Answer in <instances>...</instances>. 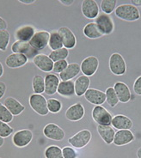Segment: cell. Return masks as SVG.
I'll return each mask as SVG.
<instances>
[{
	"mask_svg": "<svg viewBox=\"0 0 141 158\" xmlns=\"http://www.w3.org/2000/svg\"><path fill=\"white\" fill-rule=\"evenodd\" d=\"M116 17L122 21L135 22L140 18L139 10L131 4H120L114 10Z\"/></svg>",
	"mask_w": 141,
	"mask_h": 158,
	"instance_id": "1",
	"label": "cell"
},
{
	"mask_svg": "<svg viewBox=\"0 0 141 158\" xmlns=\"http://www.w3.org/2000/svg\"><path fill=\"white\" fill-rule=\"evenodd\" d=\"M109 66L114 76H123L126 72V64L124 58L119 52H114L109 57Z\"/></svg>",
	"mask_w": 141,
	"mask_h": 158,
	"instance_id": "2",
	"label": "cell"
},
{
	"mask_svg": "<svg viewBox=\"0 0 141 158\" xmlns=\"http://www.w3.org/2000/svg\"><path fill=\"white\" fill-rule=\"evenodd\" d=\"M29 106L37 114L47 116L49 114L47 108V100L42 95L32 94L28 99Z\"/></svg>",
	"mask_w": 141,
	"mask_h": 158,
	"instance_id": "3",
	"label": "cell"
},
{
	"mask_svg": "<svg viewBox=\"0 0 141 158\" xmlns=\"http://www.w3.org/2000/svg\"><path fill=\"white\" fill-rule=\"evenodd\" d=\"M91 138H92V134L90 131L83 129V130L79 131V132H77L71 138H69L68 143L75 149L81 150L90 143Z\"/></svg>",
	"mask_w": 141,
	"mask_h": 158,
	"instance_id": "4",
	"label": "cell"
},
{
	"mask_svg": "<svg viewBox=\"0 0 141 158\" xmlns=\"http://www.w3.org/2000/svg\"><path fill=\"white\" fill-rule=\"evenodd\" d=\"M91 116L97 126H111L113 116L102 106H95Z\"/></svg>",
	"mask_w": 141,
	"mask_h": 158,
	"instance_id": "5",
	"label": "cell"
},
{
	"mask_svg": "<svg viewBox=\"0 0 141 158\" xmlns=\"http://www.w3.org/2000/svg\"><path fill=\"white\" fill-rule=\"evenodd\" d=\"M95 23L99 28L102 35H109L114 30V23L113 18L104 13L99 14V16L96 18Z\"/></svg>",
	"mask_w": 141,
	"mask_h": 158,
	"instance_id": "6",
	"label": "cell"
},
{
	"mask_svg": "<svg viewBox=\"0 0 141 158\" xmlns=\"http://www.w3.org/2000/svg\"><path fill=\"white\" fill-rule=\"evenodd\" d=\"M33 132L28 129H23L16 131L12 136V143L17 148L28 146L33 140Z\"/></svg>",
	"mask_w": 141,
	"mask_h": 158,
	"instance_id": "7",
	"label": "cell"
},
{
	"mask_svg": "<svg viewBox=\"0 0 141 158\" xmlns=\"http://www.w3.org/2000/svg\"><path fill=\"white\" fill-rule=\"evenodd\" d=\"M49 37H50V33L46 30L36 31L35 35L30 40L29 44L36 51H41L48 46Z\"/></svg>",
	"mask_w": 141,
	"mask_h": 158,
	"instance_id": "8",
	"label": "cell"
},
{
	"mask_svg": "<svg viewBox=\"0 0 141 158\" xmlns=\"http://www.w3.org/2000/svg\"><path fill=\"white\" fill-rule=\"evenodd\" d=\"M11 51L14 53H21L27 57L28 59H32L35 56L38 55V51L32 47L29 42H22V41H16L12 44Z\"/></svg>",
	"mask_w": 141,
	"mask_h": 158,
	"instance_id": "9",
	"label": "cell"
},
{
	"mask_svg": "<svg viewBox=\"0 0 141 158\" xmlns=\"http://www.w3.org/2000/svg\"><path fill=\"white\" fill-rule=\"evenodd\" d=\"M43 134L46 138L53 141H62L66 136L65 131L54 123H48L44 127Z\"/></svg>",
	"mask_w": 141,
	"mask_h": 158,
	"instance_id": "10",
	"label": "cell"
},
{
	"mask_svg": "<svg viewBox=\"0 0 141 158\" xmlns=\"http://www.w3.org/2000/svg\"><path fill=\"white\" fill-rule=\"evenodd\" d=\"M81 10L83 16L90 20L96 19L100 14V9L96 0H83L81 4Z\"/></svg>",
	"mask_w": 141,
	"mask_h": 158,
	"instance_id": "11",
	"label": "cell"
},
{
	"mask_svg": "<svg viewBox=\"0 0 141 158\" xmlns=\"http://www.w3.org/2000/svg\"><path fill=\"white\" fill-rule=\"evenodd\" d=\"M99 67V60L96 56H89L82 61L80 64L83 75L86 77H92L97 71Z\"/></svg>",
	"mask_w": 141,
	"mask_h": 158,
	"instance_id": "12",
	"label": "cell"
},
{
	"mask_svg": "<svg viewBox=\"0 0 141 158\" xmlns=\"http://www.w3.org/2000/svg\"><path fill=\"white\" fill-rule=\"evenodd\" d=\"M84 114H85V109L82 103L80 102H77L71 105L66 111V118L72 122H77L81 120L83 118Z\"/></svg>",
	"mask_w": 141,
	"mask_h": 158,
	"instance_id": "13",
	"label": "cell"
},
{
	"mask_svg": "<svg viewBox=\"0 0 141 158\" xmlns=\"http://www.w3.org/2000/svg\"><path fill=\"white\" fill-rule=\"evenodd\" d=\"M35 28L31 25H24L21 26L15 31L14 38L16 41L22 42H29L32 37L35 35Z\"/></svg>",
	"mask_w": 141,
	"mask_h": 158,
	"instance_id": "14",
	"label": "cell"
},
{
	"mask_svg": "<svg viewBox=\"0 0 141 158\" xmlns=\"http://www.w3.org/2000/svg\"><path fill=\"white\" fill-rule=\"evenodd\" d=\"M59 34L62 39L63 46L66 49H73L77 45V38L74 33L67 27H61L59 28Z\"/></svg>",
	"mask_w": 141,
	"mask_h": 158,
	"instance_id": "15",
	"label": "cell"
},
{
	"mask_svg": "<svg viewBox=\"0 0 141 158\" xmlns=\"http://www.w3.org/2000/svg\"><path fill=\"white\" fill-rule=\"evenodd\" d=\"M84 98L95 106H102L106 102L105 92L96 89H89L84 94Z\"/></svg>",
	"mask_w": 141,
	"mask_h": 158,
	"instance_id": "16",
	"label": "cell"
},
{
	"mask_svg": "<svg viewBox=\"0 0 141 158\" xmlns=\"http://www.w3.org/2000/svg\"><path fill=\"white\" fill-rule=\"evenodd\" d=\"M33 63L39 70L43 72H50L53 71V61L49 56L46 54H38L33 59Z\"/></svg>",
	"mask_w": 141,
	"mask_h": 158,
	"instance_id": "17",
	"label": "cell"
},
{
	"mask_svg": "<svg viewBox=\"0 0 141 158\" xmlns=\"http://www.w3.org/2000/svg\"><path fill=\"white\" fill-rule=\"evenodd\" d=\"M111 127L116 130H131L133 127V120L123 114H117L113 117Z\"/></svg>",
	"mask_w": 141,
	"mask_h": 158,
	"instance_id": "18",
	"label": "cell"
},
{
	"mask_svg": "<svg viewBox=\"0 0 141 158\" xmlns=\"http://www.w3.org/2000/svg\"><path fill=\"white\" fill-rule=\"evenodd\" d=\"M114 89L117 95L119 102L122 103L129 102L132 98V94L127 84L123 82H117L114 83Z\"/></svg>",
	"mask_w": 141,
	"mask_h": 158,
	"instance_id": "19",
	"label": "cell"
},
{
	"mask_svg": "<svg viewBox=\"0 0 141 158\" xmlns=\"http://www.w3.org/2000/svg\"><path fill=\"white\" fill-rule=\"evenodd\" d=\"M134 139L135 137L131 130H119L115 132L113 143L116 146H124L129 144Z\"/></svg>",
	"mask_w": 141,
	"mask_h": 158,
	"instance_id": "20",
	"label": "cell"
},
{
	"mask_svg": "<svg viewBox=\"0 0 141 158\" xmlns=\"http://www.w3.org/2000/svg\"><path fill=\"white\" fill-rule=\"evenodd\" d=\"M45 94L47 95H53L57 93V89L60 83L59 77L54 73H49L45 77Z\"/></svg>",
	"mask_w": 141,
	"mask_h": 158,
	"instance_id": "21",
	"label": "cell"
},
{
	"mask_svg": "<svg viewBox=\"0 0 141 158\" xmlns=\"http://www.w3.org/2000/svg\"><path fill=\"white\" fill-rule=\"evenodd\" d=\"M28 59L24 54L12 52L11 54H10L5 59V64L9 68L16 69V68L24 66L28 63Z\"/></svg>",
	"mask_w": 141,
	"mask_h": 158,
	"instance_id": "22",
	"label": "cell"
},
{
	"mask_svg": "<svg viewBox=\"0 0 141 158\" xmlns=\"http://www.w3.org/2000/svg\"><path fill=\"white\" fill-rule=\"evenodd\" d=\"M90 79L89 77L83 75L79 76L74 82L75 95L79 97L83 96L86 91L90 89Z\"/></svg>",
	"mask_w": 141,
	"mask_h": 158,
	"instance_id": "23",
	"label": "cell"
},
{
	"mask_svg": "<svg viewBox=\"0 0 141 158\" xmlns=\"http://www.w3.org/2000/svg\"><path fill=\"white\" fill-rule=\"evenodd\" d=\"M4 105L8 108L13 116H18L25 110V106L20 102L18 100L11 96L7 97L4 100Z\"/></svg>",
	"mask_w": 141,
	"mask_h": 158,
	"instance_id": "24",
	"label": "cell"
},
{
	"mask_svg": "<svg viewBox=\"0 0 141 158\" xmlns=\"http://www.w3.org/2000/svg\"><path fill=\"white\" fill-rule=\"evenodd\" d=\"M81 72L80 64L78 63H70L68 64L66 69L59 74V79L61 81H70L76 77Z\"/></svg>",
	"mask_w": 141,
	"mask_h": 158,
	"instance_id": "25",
	"label": "cell"
},
{
	"mask_svg": "<svg viewBox=\"0 0 141 158\" xmlns=\"http://www.w3.org/2000/svg\"><path fill=\"white\" fill-rule=\"evenodd\" d=\"M96 130L99 136L106 144L109 145L114 142L115 131L111 126H97Z\"/></svg>",
	"mask_w": 141,
	"mask_h": 158,
	"instance_id": "26",
	"label": "cell"
},
{
	"mask_svg": "<svg viewBox=\"0 0 141 158\" xmlns=\"http://www.w3.org/2000/svg\"><path fill=\"white\" fill-rule=\"evenodd\" d=\"M57 93L63 97H71L75 95L74 82L70 81H61L59 84Z\"/></svg>",
	"mask_w": 141,
	"mask_h": 158,
	"instance_id": "27",
	"label": "cell"
},
{
	"mask_svg": "<svg viewBox=\"0 0 141 158\" xmlns=\"http://www.w3.org/2000/svg\"><path fill=\"white\" fill-rule=\"evenodd\" d=\"M83 33L85 37L91 40H96L101 38L102 34L100 32L99 28L95 23H87L83 29Z\"/></svg>",
	"mask_w": 141,
	"mask_h": 158,
	"instance_id": "28",
	"label": "cell"
},
{
	"mask_svg": "<svg viewBox=\"0 0 141 158\" xmlns=\"http://www.w3.org/2000/svg\"><path fill=\"white\" fill-rule=\"evenodd\" d=\"M48 46L52 51H55L60 48H64L62 42L61 36L57 30H53L50 33V37H49V42Z\"/></svg>",
	"mask_w": 141,
	"mask_h": 158,
	"instance_id": "29",
	"label": "cell"
},
{
	"mask_svg": "<svg viewBox=\"0 0 141 158\" xmlns=\"http://www.w3.org/2000/svg\"><path fill=\"white\" fill-rule=\"evenodd\" d=\"M32 89L34 94L41 95L45 92V79L42 76L35 75L32 79Z\"/></svg>",
	"mask_w": 141,
	"mask_h": 158,
	"instance_id": "30",
	"label": "cell"
},
{
	"mask_svg": "<svg viewBox=\"0 0 141 158\" xmlns=\"http://www.w3.org/2000/svg\"><path fill=\"white\" fill-rule=\"evenodd\" d=\"M106 95V102L109 104V106L110 107H114L118 105L119 99L117 97V95L114 91V88L109 87L105 91Z\"/></svg>",
	"mask_w": 141,
	"mask_h": 158,
	"instance_id": "31",
	"label": "cell"
},
{
	"mask_svg": "<svg viewBox=\"0 0 141 158\" xmlns=\"http://www.w3.org/2000/svg\"><path fill=\"white\" fill-rule=\"evenodd\" d=\"M117 5V1L116 0H102L100 7L102 10V13L110 15L115 10Z\"/></svg>",
	"mask_w": 141,
	"mask_h": 158,
	"instance_id": "32",
	"label": "cell"
},
{
	"mask_svg": "<svg viewBox=\"0 0 141 158\" xmlns=\"http://www.w3.org/2000/svg\"><path fill=\"white\" fill-rule=\"evenodd\" d=\"M46 158H64L62 154V149L57 145H50L46 148L44 151Z\"/></svg>",
	"mask_w": 141,
	"mask_h": 158,
	"instance_id": "33",
	"label": "cell"
},
{
	"mask_svg": "<svg viewBox=\"0 0 141 158\" xmlns=\"http://www.w3.org/2000/svg\"><path fill=\"white\" fill-rule=\"evenodd\" d=\"M48 56L53 62H57L59 60H65L69 56V50L66 48H62L55 51H52Z\"/></svg>",
	"mask_w": 141,
	"mask_h": 158,
	"instance_id": "34",
	"label": "cell"
},
{
	"mask_svg": "<svg viewBox=\"0 0 141 158\" xmlns=\"http://www.w3.org/2000/svg\"><path fill=\"white\" fill-rule=\"evenodd\" d=\"M62 103L56 98H49L47 100V108L49 113L58 114L62 109Z\"/></svg>",
	"mask_w": 141,
	"mask_h": 158,
	"instance_id": "35",
	"label": "cell"
},
{
	"mask_svg": "<svg viewBox=\"0 0 141 158\" xmlns=\"http://www.w3.org/2000/svg\"><path fill=\"white\" fill-rule=\"evenodd\" d=\"M14 116L8 110V108L4 105V103L0 102V120L4 123H11L13 120Z\"/></svg>",
	"mask_w": 141,
	"mask_h": 158,
	"instance_id": "36",
	"label": "cell"
},
{
	"mask_svg": "<svg viewBox=\"0 0 141 158\" xmlns=\"http://www.w3.org/2000/svg\"><path fill=\"white\" fill-rule=\"evenodd\" d=\"M11 40V35L8 30L0 31V51L5 52L8 48Z\"/></svg>",
	"mask_w": 141,
	"mask_h": 158,
	"instance_id": "37",
	"label": "cell"
},
{
	"mask_svg": "<svg viewBox=\"0 0 141 158\" xmlns=\"http://www.w3.org/2000/svg\"><path fill=\"white\" fill-rule=\"evenodd\" d=\"M14 132V129L9 124L0 120V137L6 138Z\"/></svg>",
	"mask_w": 141,
	"mask_h": 158,
	"instance_id": "38",
	"label": "cell"
},
{
	"mask_svg": "<svg viewBox=\"0 0 141 158\" xmlns=\"http://www.w3.org/2000/svg\"><path fill=\"white\" fill-rule=\"evenodd\" d=\"M68 62H67L66 59L65 60H59V61H57V62H54L53 63V71L57 74H60L62 71H64L66 67L68 66Z\"/></svg>",
	"mask_w": 141,
	"mask_h": 158,
	"instance_id": "39",
	"label": "cell"
},
{
	"mask_svg": "<svg viewBox=\"0 0 141 158\" xmlns=\"http://www.w3.org/2000/svg\"><path fill=\"white\" fill-rule=\"evenodd\" d=\"M62 154L64 158H78L79 154L76 150L70 146H66L62 149Z\"/></svg>",
	"mask_w": 141,
	"mask_h": 158,
	"instance_id": "40",
	"label": "cell"
},
{
	"mask_svg": "<svg viewBox=\"0 0 141 158\" xmlns=\"http://www.w3.org/2000/svg\"><path fill=\"white\" fill-rule=\"evenodd\" d=\"M133 92L137 95L141 96V76H139L133 83Z\"/></svg>",
	"mask_w": 141,
	"mask_h": 158,
	"instance_id": "41",
	"label": "cell"
},
{
	"mask_svg": "<svg viewBox=\"0 0 141 158\" xmlns=\"http://www.w3.org/2000/svg\"><path fill=\"white\" fill-rule=\"evenodd\" d=\"M6 89H7L6 84L4 82H0V99L4 97V95L6 93Z\"/></svg>",
	"mask_w": 141,
	"mask_h": 158,
	"instance_id": "42",
	"label": "cell"
},
{
	"mask_svg": "<svg viewBox=\"0 0 141 158\" xmlns=\"http://www.w3.org/2000/svg\"><path fill=\"white\" fill-rule=\"evenodd\" d=\"M7 28H8V24L6 23V21L0 16V31L7 30Z\"/></svg>",
	"mask_w": 141,
	"mask_h": 158,
	"instance_id": "43",
	"label": "cell"
},
{
	"mask_svg": "<svg viewBox=\"0 0 141 158\" xmlns=\"http://www.w3.org/2000/svg\"><path fill=\"white\" fill-rule=\"evenodd\" d=\"M59 2H60L61 4H64V5H66V6L71 5V4L74 3V1H73V0H64V1H62V0H60Z\"/></svg>",
	"mask_w": 141,
	"mask_h": 158,
	"instance_id": "44",
	"label": "cell"
},
{
	"mask_svg": "<svg viewBox=\"0 0 141 158\" xmlns=\"http://www.w3.org/2000/svg\"><path fill=\"white\" fill-rule=\"evenodd\" d=\"M133 4L138 8L139 6H141V0H132V4Z\"/></svg>",
	"mask_w": 141,
	"mask_h": 158,
	"instance_id": "45",
	"label": "cell"
},
{
	"mask_svg": "<svg viewBox=\"0 0 141 158\" xmlns=\"http://www.w3.org/2000/svg\"><path fill=\"white\" fill-rule=\"evenodd\" d=\"M20 3H22V4H34L35 1H24V0H19Z\"/></svg>",
	"mask_w": 141,
	"mask_h": 158,
	"instance_id": "46",
	"label": "cell"
},
{
	"mask_svg": "<svg viewBox=\"0 0 141 158\" xmlns=\"http://www.w3.org/2000/svg\"><path fill=\"white\" fill-rule=\"evenodd\" d=\"M4 75V66L2 63L0 62V77H2V76Z\"/></svg>",
	"mask_w": 141,
	"mask_h": 158,
	"instance_id": "47",
	"label": "cell"
},
{
	"mask_svg": "<svg viewBox=\"0 0 141 158\" xmlns=\"http://www.w3.org/2000/svg\"><path fill=\"white\" fill-rule=\"evenodd\" d=\"M136 155H137L138 158H141V147H139V148L137 150Z\"/></svg>",
	"mask_w": 141,
	"mask_h": 158,
	"instance_id": "48",
	"label": "cell"
},
{
	"mask_svg": "<svg viewBox=\"0 0 141 158\" xmlns=\"http://www.w3.org/2000/svg\"><path fill=\"white\" fill-rule=\"evenodd\" d=\"M4 138H2V137H0V147H2L4 145Z\"/></svg>",
	"mask_w": 141,
	"mask_h": 158,
	"instance_id": "49",
	"label": "cell"
},
{
	"mask_svg": "<svg viewBox=\"0 0 141 158\" xmlns=\"http://www.w3.org/2000/svg\"><path fill=\"white\" fill-rule=\"evenodd\" d=\"M0 158H1V157H0Z\"/></svg>",
	"mask_w": 141,
	"mask_h": 158,
	"instance_id": "50",
	"label": "cell"
}]
</instances>
